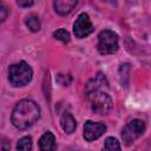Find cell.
<instances>
[{"label": "cell", "instance_id": "obj_1", "mask_svg": "<svg viewBox=\"0 0 151 151\" xmlns=\"http://www.w3.org/2000/svg\"><path fill=\"white\" fill-rule=\"evenodd\" d=\"M40 118L39 105L31 99L20 100L12 112V124L19 130H26L31 127Z\"/></svg>", "mask_w": 151, "mask_h": 151}, {"label": "cell", "instance_id": "obj_12", "mask_svg": "<svg viewBox=\"0 0 151 151\" xmlns=\"http://www.w3.org/2000/svg\"><path fill=\"white\" fill-rule=\"evenodd\" d=\"M101 151H122L120 143L114 137H107L105 139V143H104Z\"/></svg>", "mask_w": 151, "mask_h": 151}, {"label": "cell", "instance_id": "obj_7", "mask_svg": "<svg viewBox=\"0 0 151 151\" xmlns=\"http://www.w3.org/2000/svg\"><path fill=\"white\" fill-rule=\"evenodd\" d=\"M106 131V125L104 123H96L87 120L84 125V138L87 142H93L101 137Z\"/></svg>", "mask_w": 151, "mask_h": 151}, {"label": "cell", "instance_id": "obj_15", "mask_svg": "<svg viewBox=\"0 0 151 151\" xmlns=\"http://www.w3.org/2000/svg\"><path fill=\"white\" fill-rule=\"evenodd\" d=\"M7 15H8V8H7V6L4 2L0 1V24L2 21H5Z\"/></svg>", "mask_w": 151, "mask_h": 151}, {"label": "cell", "instance_id": "obj_14", "mask_svg": "<svg viewBox=\"0 0 151 151\" xmlns=\"http://www.w3.org/2000/svg\"><path fill=\"white\" fill-rule=\"evenodd\" d=\"M53 37H54L57 40L63 41L64 44H67V42L70 41V33H68L66 29H64V28H59L58 31H55V32L53 33Z\"/></svg>", "mask_w": 151, "mask_h": 151}, {"label": "cell", "instance_id": "obj_5", "mask_svg": "<svg viewBox=\"0 0 151 151\" xmlns=\"http://www.w3.org/2000/svg\"><path fill=\"white\" fill-rule=\"evenodd\" d=\"M145 123L140 119H132L129 122L122 130V138L125 145L133 144L144 132H145Z\"/></svg>", "mask_w": 151, "mask_h": 151}, {"label": "cell", "instance_id": "obj_3", "mask_svg": "<svg viewBox=\"0 0 151 151\" xmlns=\"http://www.w3.org/2000/svg\"><path fill=\"white\" fill-rule=\"evenodd\" d=\"M87 99L91 109L97 114H107L113 106L111 97L101 90H92L87 92Z\"/></svg>", "mask_w": 151, "mask_h": 151}, {"label": "cell", "instance_id": "obj_13", "mask_svg": "<svg viewBox=\"0 0 151 151\" xmlns=\"http://www.w3.org/2000/svg\"><path fill=\"white\" fill-rule=\"evenodd\" d=\"M18 151H31L32 150V138L29 136L21 137L17 144Z\"/></svg>", "mask_w": 151, "mask_h": 151}, {"label": "cell", "instance_id": "obj_6", "mask_svg": "<svg viewBox=\"0 0 151 151\" xmlns=\"http://www.w3.org/2000/svg\"><path fill=\"white\" fill-rule=\"evenodd\" d=\"M94 31L91 19L87 13H80L73 24V33L77 38L83 39L90 35Z\"/></svg>", "mask_w": 151, "mask_h": 151}, {"label": "cell", "instance_id": "obj_16", "mask_svg": "<svg viewBox=\"0 0 151 151\" xmlns=\"http://www.w3.org/2000/svg\"><path fill=\"white\" fill-rule=\"evenodd\" d=\"M17 4H18V6H20V7H29V6H33V5H34L33 1H18Z\"/></svg>", "mask_w": 151, "mask_h": 151}, {"label": "cell", "instance_id": "obj_10", "mask_svg": "<svg viewBox=\"0 0 151 151\" xmlns=\"http://www.w3.org/2000/svg\"><path fill=\"white\" fill-rule=\"evenodd\" d=\"M60 125L66 133H72L77 129V122L70 112H65L60 118Z\"/></svg>", "mask_w": 151, "mask_h": 151}, {"label": "cell", "instance_id": "obj_9", "mask_svg": "<svg viewBox=\"0 0 151 151\" xmlns=\"http://www.w3.org/2000/svg\"><path fill=\"white\" fill-rule=\"evenodd\" d=\"M57 143L55 137L51 131L44 132V134L39 139V149L40 151H55Z\"/></svg>", "mask_w": 151, "mask_h": 151}, {"label": "cell", "instance_id": "obj_4", "mask_svg": "<svg viewBox=\"0 0 151 151\" xmlns=\"http://www.w3.org/2000/svg\"><path fill=\"white\" fill-rule=\"evenodd\" d=\"M98 52L103 55L113 54L118 51V35L111 29H104L98 34Z\"/></svg>", "mask_w": 151, "mask_h": 151}, {"label": "cell", "instance_id": "obj_8", "mask_svg": "<svg viewBox=\"0 0 151 151\" xmlns=\"http://www.w3.org/2000/svg\"><path fill=\"white\" fill-rule=\"evenodd\" d=\"M77 5H78V1H76V0H55V1H53V7H54L55 12L60 15L70 14L76 8Z\"/></svg>", "mask_w": 151, "mask_h": 151}, {"label": "cell", "instance_id": "obj_2", "mask_svg": "<svg viewBox=\"0 0 151 151\" xmlns=\"http://www.w3.org/2000/svg\"><path fill=\"white\" fill-rule=\"evenodd\" d=\"M33 76L31 66L25 61H19L12 64L8 67V80L13 86H25L27 85Z\"/></svg>", "mask_w": 151, "mask_h": 151}, {"label": "cell", "instance_id": "obj_11", "mask_svg": "<svg viewBox=\"0 0 151 151\" xmlns=\"http://www.w3.org/2000/svg\"><path fill=\"white\" fill-rule=\"evenodd\" d=\"M25 24H26L27 28L29 31H32V32H38L40 29V26H41L40 19H39V17L37 14H29V15H27L26 19H25Z\"/></svg>", "mask_w": 151, "mask_h": 151}]
</instances>
